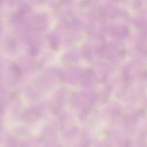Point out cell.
<instances>
[{"label":"cell","mask_w":147,"mask_h":147,"mask_svg":"<svg viewBox=\"0 0 147 147\" xmlns=\"http://www.w3.org/2000/svg\"><path fill=\"white\" fill-rule=\"evenodd\" d=\"M29 22L33 25H46L47 23V18L43 13H37L34 15L30 18Z\"/></svg>","instance_id":"1"}]
</instances>
